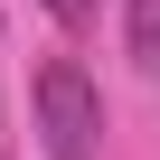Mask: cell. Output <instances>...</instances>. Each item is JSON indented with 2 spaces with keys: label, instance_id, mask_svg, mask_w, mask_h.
<instances>
[{
  "label": "cell",
  "instance_id": "cell-2",
  "mask_svg": "<svg viewBox=\"0 0 160 160\" xmlns=\"http://www.w3.org/2000/svg\"><path fill=\"white\" fill-rule=\"evenodd\" d=\"M132 57L141 75H160V0H132Z\"/></svg>",
  "mask_w": 160,
  "mask_h": 160
},
{
  "label": "cell",
  "instance_id": "cell-1",
  "mask_svg": "<svg viewBox=\"0 0 160 160\" xmlns=\"http://www.w3.org/2000/svg\"><path fill=\"white\" fill-rule=\"evenodd\" d=\"M38 132H47V160H94L104 151V94L85 85V66H47L38 75Z\"/></svg>",
  "mask_w": 160,
  "mask_h": 160
},
{
  "label": "cell",
  "instance_id": "cell-3",
  "mask_svg": "<svg viewBox=\"0 0 160 160\" xmlns=\"http://www.w3.org/2000/svg\"><path fill=\"white\" fill-rule=\"evenodd\" d=\"M94 10H104V0H47V19H57V28H85Z\"/></svg>",
  "mask_w": 160,
  "mask_h": 160
}]
</instances>
